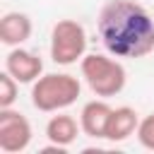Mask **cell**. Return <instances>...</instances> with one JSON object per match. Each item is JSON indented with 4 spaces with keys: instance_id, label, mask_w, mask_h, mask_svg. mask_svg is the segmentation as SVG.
<instances>
[{
    "instance_id": "6da1fadb",
    "label": "cell",
    "mask_w": 154,
    "mask_h": 154,
    "mask_svg": "<svg viewBox=\"0 0 154 154\" xmlns=\"http://www.w3.org/2000/svg\"><path fill=\"white\" fill-rule=\"evenodd\" d=\"M99 36L116 58H144L154 51V19L135 0H108L99 12Z\"/></svg>"
},
{
    "instance_id": "7a4b0ae2",
    "label": "cell",
    "mask_w": 154,
    "mask_h": 154,
    "mask_svg": "<svg viewBox=\"0 0 154 154\" xmlns=\"http://www.w3.org/2000/svg\"><path fill=\"white\" fill-rule=\"evenodd\" d=\"M82 84L70 72H48L31 84V103L43 113H58L77 101Z\"/></svg>"
},
{
    "instance_id": "3957f363",
    "label": "cell",
    "mask_w": 154,
    "mask_h": 154,
    "mask_svg": "<svg viewBox=\"0 0 154 154\" xmlns=\"http://www.w3.org/2000/svg\"><path fill=\"white\" fill-rule=\"evenodd\" d=\"M79 70H82L84 82L89 84V89L99 99L116 96V94H120L125 89L128 72H125L120 60H113V58L101 55V53H89V55L82 58Z\"/></svg>"
},
{
    "instance_id": "277c9868",
    "label": "cell",
    "mask_w": 154,
    "mask_h": 154,
    "mask_svg": "<svg viewBox=\"0 0 154 154\" xmlns=\"http://www.w3.org/2000/svg\"><path fill=\"white\" fill-rule=\"evenodd\" d=\"M87 31L77 19H60L51 29V58L58 65H72L84 58Z\"/></svg>"
},
{
    "instance_id": "5b68a950",
    "label": "cell",
    "mask_w": 154,
    "mask_h": 154,
    "mask_svg": "<svg viewBox=\"0 0 154 154\" xmlns=\"http://www.w3.org/2000/svg\"><path fill=\"white\" fill-rule=\"evenodd\" d=\"M31 144V123L24 113L0 108V149L5 154H19Z\"/></svg>"
},
{
    "instance_id": "8992f818",
    "label": "cell",
    "mask_w": 154,
    "mask_h": 154,
    "mask_svg": "<svg viewBox=\"0 0 154 154\" xmlns=\"http://www.w3.org/2000/svg\"><path fill=\"white\" fill-rule=\"evenodd\" d=\"M5 70H7L19 84H34V82L41 77V72H43V60H41L36 53L14 46V48L5 55Z\"/></svg>"
},
{
    "instance_id": "52a82bcc",
    "label": "cell",
    "mask_w": 154,
    "mask_h": 154,
    "mask_svg": "<svg viewBox=\"0 0 154 154\" xmlns=\"http://www.w3.org/2000/svg\"><path fill=\"white\" fill-rule=\"evenodd\" d=\"M111 113H113V108L106 103V99H94V101L84 103L82 113H79L82 132L94 140H106V128H108Z\"/></svg>"
},
{
    "instance_id": "ba28073f",
    "label": "cell",
    "mask_w": 154,
    "mask_h": 154,
    "mask_svg": "<svg viewBox=\"0 0 154 154\" xmlns=\"http://www.w3.org/2000/svg\"><path fill=\"white\" fill-rule=\"evenodd\" d=\"M31 36V19L24 12H5L0 19V41L10 48L22 46Z\"/></svg>"
},
{
    "instance_id": "9c48e42d",
    "label": "cell",
    "mask_w": 154,
    "mask_h": 154,
    "mask_svg": "<svg viewBox=\"0 0 154 154\" xmlns=\"http://www.w3.org/2000/svg\"><path fill=\"white\" fill-rule=\"evenodd\" d=\"M137 125H140V118H137L135 108H130V106H118V108H113V113H111V118H108L106 140H108V142H123V140H128L130 135L137 132Z\"/></svg>"
},
{
    "instance_id": "30bf717a",
    "label": "cell",
    "mask_w": 154,
    "mask_h": 154,
    "mask_svg": "<svg viewBox=\"0 0 154 154\" xmlns=\"http://www.w3.org/2000/svg\"><path fill=\"white\" fill-rule=\"evenodd\" d=\"M79 130H82V125L72 116H67V113H58V116H53L46 123V137H48V142L55 144V147H65V149L77 140Z\"/></svg>"
},
{
    "instance_id": "8fae6325",
    "label": "cell",
    "mask_w": 154,
    "mask_h": 154,
    "mask_svg": "<svg viewBox=\"0 0 154 154\" xmlns=\"http://www.w3.org/2000/svg\"><path fill=\"white\" fill-rule=\"evenodd\" d=\"M17 94H19V82L7 70H2L0 72V108H10L17 101Z\"/></svg>"
},
{
    "instance_id": "7c38bea8",
    "label": "cell",
    "mask_w": 154,
    "mask_h": 154,
    "mask_svg": "<svg viewBox=\"0 0 154 154\" xmlns=\"http://www.w3.org/2000/svg\"><path fill=\"white\" fill-rule=\"evenodd\" d=\"M135 135H137V140H140V144L144 149H152L154 152V113H149V116H144L140 120Z\"/></svg>"
}]
</instances>
